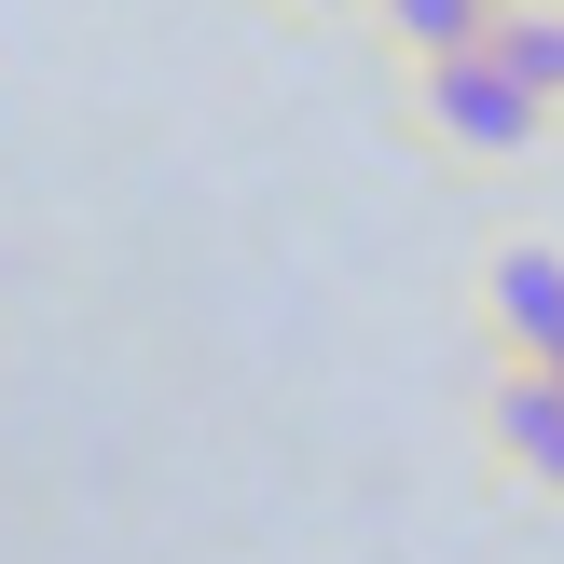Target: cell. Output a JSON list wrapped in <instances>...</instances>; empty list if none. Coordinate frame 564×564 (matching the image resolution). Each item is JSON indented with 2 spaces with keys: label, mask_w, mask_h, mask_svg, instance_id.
<instances>
[{
  "label": "cell",
  "mask_w": 564,
  "mask_h": 564,
  "mask_svg": "<svg viewBox=\"0 0 564 564\" xmlns=\"http://www.w3.org/2000/svg\"><path fill=\"white\" fill-rule=\"evenodd\" d=\"M400 124L427 138L441 165H468V180H496V165H551V152H564V110L523 97L482 42H468V55H413V69H400Z\"/></svg>",
  "instance_id": "1"
},
{
  "label": "cell",
  "mask_w": 564,
  "mask_h": 564,
  "mask_svg": "<svg viewBox=\"0 0 564 564\" xmlns=\"http://www.w3.org/2000/svg\"><path fill=\"white\" fill-rule=\"evenodd\" d=\"M455 317H468L482 358H538V372H564V235H538V220L482 235L468 275H455Z\"/></svg>",
  "instance_id": "2"
},
{
  "label": "cell",
  "mask_w": 564,
  "mask_h": 564,
  "mask_svg": "<svg viewBox=\"0 0 564 564\" xmlns=\"http://www.w3.org/2000/svg\"><path fill=\"white\" fill-rule=\"evenodd\" d=\"M468 455H482V482L564 510V372H538V358H482V372H468Z\"/></svg>",
  "instance_id": "3"
},
{
  "label": "cell",
  "mask_w": 564,
  "mask_h": 564,
  "mask_svg": "<svg viewBox=\"0 0 564 564\" xmlns=\"http://www.w3.org/2000/svg\"><path fill=\"white\" fill-rule=\"evenodd\" d=\"M358 28L413 69V55H468V42L496 28V0H358Z\"/></svg>",
  "instance_id": "4"
},
{
  "label": "cell",
  "mask_w": 564,
  "mask_h": 564,
  "mask_svg": "<svg viewBox=\"0 0 564 564\" xmlns=\"http://www.w3.org/2000/svg\"><path fill=\"white\" fill-rule=\"evenodd\" d=\"M482 55L523 83V97H551V110H564V0H496Z\"/></svg>",
  "instance_id": "5"
},
{
  "label": "cell",
  "mask_w": 564,
  "mask_h": 564,
  "mask_svg": "<svg viewBox=\"0 0 564 564\" xmlns=\"http://www.w3.org/2000/svg\"><path fill=\"white\" fill-rule=\"evenodd\" d=\"M275 14H330V28H358V0H275Z\"/></svg>",
  "instance_id": "6"
}]
</instances>
